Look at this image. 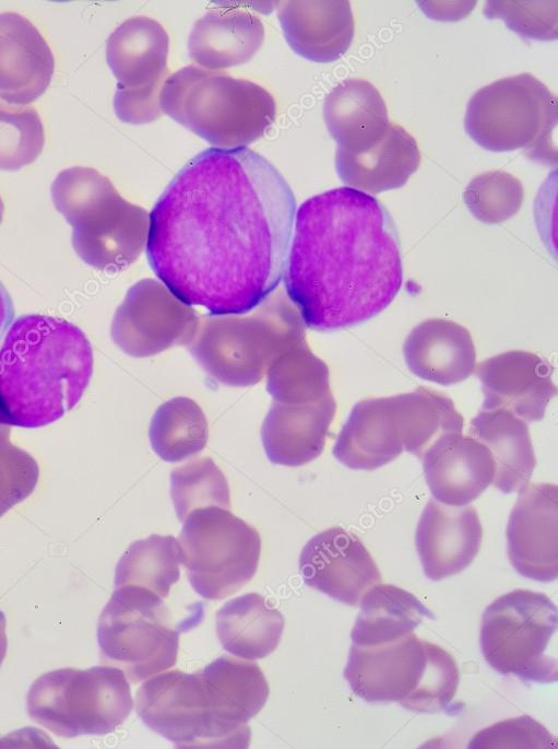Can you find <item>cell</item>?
Listing matches in <instances>:
<instances>
[{
    "mask_svg": "<svg viewBox=\"0 0 558 749\" xmlns=\"http://www.w3.org/2000/svg\"><path fill=\"white\" fill-rule=\"evenodd\" d=\"M557 0L554 1H487L484 15L502 20L512 32L527 38H557Z\"/></svg>",
    "mask_w": 558,
    "mask_h": 749,
    "instance_id": "obj_40",
    "label": "cell"
},
{
    "mask_svg": "<svg viewBox=\"0 0 558 749\" xmlns=\"http://www.w3.org/2000/svg\"><path fill=\"white\" fill-rule=\"evenodd\" d=\"M277 17L289 47L320 63L340 59L352 45L355 22L349 1H282Z\"/></svg>",
    "mask_w": 558,
    "mask_h": 749,
    "instance_id": "obj_24",
    "label": "cell"
},
{
    "mask_svg": "<svg viewBox=\"0 0 558 749\" xmlns=\"http://www.w3.org/2000/svg\"><path fill=\"white\" fill-rule=\"evenodd\" d=\"M512 566L538 582L558 576V488L527 483L519 491L507 527Z\"/></svg>",
    "mask_w": 558,
    "mask_h": 749,
    "instance_id": "obj_18",
    "label": "cell"
},
{
    "mask_svg": "<svg viewBox=\"0 0 558 749\" xmlns=\"http://www.w3.org/2000/svg\"><path fill=\"white\" fill-rule=\"evenodd\" d=\"M181 551L173 536L151 535L132 542L117 563L115 587L134 585L167 598L180 576Z\"/></svg>",
    "mask_w": 558,
    "mask_h": 749,
    "instance_id": "obj_34",
    "label": "cell"
},
{
    "mask_svg": "<svg viewBox=\"0 0 558 749\" xmlns=\"http://www.w3.org/2000/svg\"><path fill=\"white\" fill-rule=\"evenodd\" d=\"M44 144L45 131L37 110L0 101V169L17 171L32 164Z\"/></svg>",
    "mask_w": 558,
    "mask_h": 749,
    "instance_id": "obj_37",
    "label": "cell"
},
{
    "mask_svg": "<svg viewBox=\"0 0 558 749\" xmlns=\"http://www.w3.org/2000/svg\"><path fill=\"white\" fill-rule=\"evenodd\" d=\"M265 375L274 401L310 402L333 396L329 367L311 352L306 339L282 352Z\"/></svg>",
    "mask_w": 558,
    "mask_h": 749,
    "instance_id": "obj_35",
    "label": "cell"
},
{
    "mask_svg": "<svg viewBox=\"0 0 558 749\" xmlns=\"http://www.w3.org/2000/svg\"><path fill=\"white\" fill-rule=\"evenodd\" d=\"M14 317V307L12 300L0 282V341L3 339L4 333L12 324Z\"/></svg>",
    "mask_w": 558,
    "mask_h": 749,
    "instance_id": "obj_42",
    "label": "cell"
},
{
    "mask_svg": "<svg viewBox=\"0 0 558 749\" xmlns=\"http://www.w3.org/2000/svg\"><path fill=\"white\" fill-rule=\"evenodd\" d=\"M557 608L543 593L515 589L495 599L483 613L480 647L486 662L502 675L523 681H557L551 641Z\"/></svg>",
    "mask_w": 558,
    "mask_h": 749,
    "instance_id": "obj_10",
    "label": "cell"
},
{
    "mask_svg": "<svg viewBox=\"0 0 558 749\" xmlns=\"http://www.w3.org/2000/svg\"><path fill=\"white\" fill-rule=\"evenodd\" d=\"M284 623L282 613L257 593L235 597L216 612V633L223 648L246 659L270 655L281 641Z\"/></svg>",
    "mask_w": 558,
    "mask_h": 749,
    "instance_id": "obj_31",
    "label": "cell"
},
{
    "mask_svg": "<svg viewBox=\"0 0 558 749\" xmlns=\"http://www.w3.org/2000/svg\"><path fill=\"white\" fill-rule=\"evenodd\" d=\"M132 707L126 674L111 666L46 672L32 683L27 694L29 717L67 738L112 733Z\"/></svg>",
    "mask_w": 558,
    "mask_h": 749,
    "instance_id": "obj_8",
    "label": "cell"
},
{
    "mask_svg": "<svg viewBox=\"0 0 558 749\" xmlns=\"http://www.w3.org/2000/svg\"><path fill=\"white\" fill-rule=\"evenodd\" d=\"M422 459L430 492L442 504L466 505L494 481L495 461L490 450L470 435H444Z\"/></svg>",
    "mask_w": 558,
    "mask_h": 749,
    "instance_id": "obj_21",
    "label": "cell"
},
{
    "mask_svg": "<svg viewBox=\"0 0 558 749\" xmlns=\"http://www.w3.org/2000/svg\"><path fill=\"white\" fill-rule=\"evenodd\" d=\"M463 424L449 397L425 387L365 399L353 407L333 455L351 469L373 470L405 450L422 458L444 435L461 433Z\"/></svg>",
    "mask_w": 558,
    "mask_h": 749,
    "instance_id": "obj_4",
    "label": "cell"
},
{
    "mask_svg": "<svg viewBox=\"0 0 558 749\" xmlns=\"http://www.w3.org/2000/svg\"><path fill=\"white\" fill-rule=\"evenodd\" d=\"M482 539V524L473 506H452L429 500L415 535L425 575L440 581L462 572L477 555Z\"/></svg>",
    "mask_w": 558,
    "mask_h": 749,
    "instance_id": "obj_20",
    "label": "cell"
},
{
    "mask_svg": "<svg viewBox=\"0 0 558 749\" xmlns=\"http://www.w3.org/2000/svg\"><path fill=\"white\" fill-rule=\"evenodd\" d=\"M419 164L416 140L392 121L369 148L360 151L336 148L335 153L340 179L349 188L372 195L404 186Z\"/></svg>",
    "mask_w": 558,
    "mask_h": 749,
    "instance_id": "obj_25",
    "label": "cell"
},
{
    "mask_svg": "<svg viewBox=\"0 0 558 749\" xmlns=\"http://www.w3.org/2000/svg\"><path fill=\"white\" fill-rule=\"evenodd\" d=\"M404 360L417 377L442 386L468 378L476 368V351L462 325L431 318L417 325L404 342Z\"/></svg>",
    "mask_w": 558,
    "mask_h": 749,
    "instance_id": "obj_26",
    "label": "cell"
},
{
    "mask_svg": "<svg viewBox=\"0 0 558 749\" xmlns=\"http://www.w3.org/2000/svg\"><path fill=\"white\" fill-rule=\"evenodd\" d=\"M299 571L308 586L352 606L381 582L361 540L341 527L325 529L307 541L299 555Z\"/></svg>",
    "mask_w": 558,
    "mask_h": 749,
    "instance_id": "obj_17",
    "label": "cell"
},
{
    "mask_svg": "<svg viewBox=\"0 0 558 749\" xmlns=\"http://www.w3.org/2000/svg\"><path fill=\"white\" fill-rule=\"evenodd\" d=\"M472 215L486 224L509 220L523 202L521 182L504 171H490L475 176L463 192Z\"/></svg>",
    "mask_w": 558,
    "mask_h": 749,
    "instance_id": "obj_38",
    "label": "cell"
},
{
    "mask_svg": "<svg viewBox=\"0 0 558 749\" xmlns=\"http://www.w3.org/2000/svg\"><path fill=\"white\" fill-rule=\"evenodd\" d=\"M484 410L504 409L527 422L541 421L556 395L551 365L535 353L508 351L476 367Z\"/></svg>",
    "mask_w": 558,
    "mask_h": 749,
    "instance_id": "obj_19",
    "label": "cell"
},
{
    "mask_svg": "<svg viewBox=\"0 0 558 749\" xmlns=\"http://www.w3.org/2000/svg\"><path fill=\"white\" fill-rule=\"evenodd\" d=\"M352 630L356 645H376L405 636L432 612L412 593L391 584H376L360 599Z\"/></svg>",
    "mask_w": 558,
    "mask_h": 749,
    "instance_id": "obj_32",
    "label": "cell"
},
{
    "mask_svg": "<svg viewBox=\"0 0 558 749\" xmlns=\"http://www.w3.org/2000/svg\"><path fill=\"white\" fill-rule=\"evenodd\" d=\"M135 710L153 732L178 748H247L251 734L230 729L212 714L199 672L158 674L138 689Z\"/></svg>",
    "mask_w": 558,
    "mask_h": 749,
    "instance_id": "obj_13",
    "label": "cell"
},
{
    "mask_svg": "<svg viewBox=\"0 0 558 749\" xmlns=\"http://www.w3.org/2000/svg\"><path fill=\"white\" fill-rule=\"evenodd\" d=\"M3 213H4V204H3V201L0 197V224L2 223V220H3Z\"/></svg>",
    "mask_w": 558,
    "mask_h": 749,
    "instance_id": "obj_44",
    "label": "cell"
},
{
    "mask_svg": "<svg viewBox=\"0 0 558 749\" xmlns=\"http://www.w3.org/2000/svg\"><path fill=\"white\" fill-rule=\"evenodd\" d=\"M9 425L0 423V517L35 490L39 467L35 458L10 440Z\"/></svg>",
    "mask_w": 558,
    "mask_h": 749,
    "instance_id": "obj_39",
    "label": "cell"
},
{
    "mask_svg": "<svg viewBox=\"0 0 558 749\" xmlns=\"http://www.w3.org/2000/svg\"><path fill=\"white\" fill-rule=\"evenodd\" d=\"M334 397L310 402L272 401L261 426V442L272 464L298 467L323 450L334 419Z\"/></svg>",
    "mask_w": 558,
    "mask_h": 749,
    "instance_id": "obj_23",
    "label": "cell"
},
{
    "mask_svg": "<svg viewBox=\"0 0 558 749\" xmlns=\"http://www.w3.org/2000/svg\"><path fill=\"white\" fill-rule=\"evenodd\" d=\"M473 749H555L557 738L529 715L498 722L477 732L468 742Z\"/></svg>",
    "mask_w": 558,
    "mask_h": 749,
    "instance_id": "obj_41",
    "label": "cell"
},
{
    "mask_svg": "<svg viewBox=\"0 0 558 749\" xmlns=\"http://www.w3.org/2000/svg\"><path fill=\"white\" fill-rule=\"evenodd\" d=\"M430 642L413 632L376 644H352L344 678L367 702H399L412 710L429 659Z\"/></svg>",
    "mask_w": 558,
    "mask_h": 749,
    "instance_id": "obj_16",
    "label": "cell"
},
{
    "mask_svg": "<svg viewBox=\"0 0 558 749\" xmlns=\"http://www.w3.org/2000/svg\"><path fill=\"white\" fill-rule=\"evenodd\" d=\"M168 44L164 27L147 16L128 19L108 37L106 59L117 79L114 109L121 121L142 125L162 116Z\"/></svg>",
    "mask_w": 558,
    "mask_h": 749,
    "instance_id": "obj_14",
    "label": "cell"
},
{
    "mask_svg": "<svg viewBox=\"0 0 558 749\" xmlns=\"http://www.w3.org/2000/svg\"><path fill=\"white\" fill-rule=\"evenodd\" d=\"M97 641L102 655L135 683L176 664L179 631L161 596L122 585L102 611Z\"/></svg>",
    "mask_w": 558,
    "mask_h": 749,
    "instance_id": "obj_11",
    "label": "cell"
},
{
    "mask_svg": "<svg viewBox=\"0 0 558 749\" xmlns=\"http://www.w3.org/2000/svg\"><path fill=\"white\" fill-rule=\"evenodd\" d=\"M149 437L153 450L167 463L199 454L206 445L209 428L200 406L190 398L175 397L154 412Z\"/></svg>",
    "mask_w": 558,
    "mask_h": 749,
    "instance_id": "obj_33",
    "label": "cell"
},
{
    "mask_svg": "<svg viewBox=\"0 0 558 749\" xmlns=\"http://www.w3.org/2000/svg\"><path fill=\"white\" fill-rule=\"evenodd\" d=\"M323 118L337 148L348 151L375 144L390 121L380 92L361 79L344 80L332 89L324 100Z\"/></svg>",
    "mask_w": 558,
    "mask_h": 749,
    "instance_id": "obj_29",
    "label": "cell"
},
{
    "mask_svg": "<svg viewBox=\"0 0 558 749\" xmlns=\"http://www.w3.org/2000/svg\"><path fill=\"white\" fill-rule=\"evenodd\" d=\"M263 39L264 27L257 15L238 8L213 9L194 23L188 50L202 68L221 70L248 62Z\"/></svg>",
    "mask_w": 558,
    "mask_h": 749,
    "instance_id": "obj_27",
    "label": "cell"
},
{
    "mask_svg": "<svg viewBox=\"0 0 558 749\" xmlns=\"http://www.w3.org/2000/svg\"><path fill=\"white\" fill-rule=\"evenodd\" d=\"M7 620L3 612L0 610V666L5 657L8 648V639L5 632Z\"/></svg>",
    "mask_w": 558,
    "mask_h": 749,
    "instance_id": "obj_43",
    "label": "cell"
},
{
    "mask_svg": "<svg viewBox=\"0 0 558 749\" xmlns=\"http://www.w3.org/2000/svg\"><path fill=\"white\" fill-rule=\"evenodd\" d=\"M557 116V97L534 75L520 73L477 90L467 103L464 128L485 150L526 149L543 161Z\"/></svg>",
    "mask_w": 558,
    "mask_h": 749,
    "instance_id": "obj_9",
    "label": "cell"
},
{
    "mask_svg": "<svg viewBox=\"0 0 558 749\" xmlns=\"http://www.w3.org/2000/svg\"><path fill=\"white\" fill-rule=\"evenodd\" d=\"M295 214L293 190L266 159L247 147L210 148L155 202L147 261L183 303L246 314L284 276Z\"/></svg>",
    "mask_w": 558,
    "mask_h": 749,
    "instance_id": "obj_1",
    "label": "cell"
},
{
    "mask_svg": "<svg viewBox=\"0 0 558 749\" xmlns=\"http://www.w3.org/2000/svg\"><path fill=\"white\" fill-rule=\"evenodd\" d=\"M178 542L189 582L205 599H222L238 592L257 572L260 535L228 508L192 511Z\"/></svg>",
    "mask_w": 558,
    "mask_h": 749,
    "instance_id": "obj_12",
    "label": "cell"
},
{
    "mask_svg": "<svg viewBox=\"0 0 558 749\" xmlns=\"http://www.w3.org/2000/svg\"><path fill=\"white\" fill-rule=\"evenodd\" d=\"M54 72L52 51L35 25L19 13H0V98L29 104L46 92Z\"/></svg>",
    "mask_w": 558,
    "mask_h": 749,
    "instance_id": "obj_22",
    "label": "cell"
},
{
    "mask_svg": "<svg viewBox=\"0 0 558 749\" xmlns=\"http://www.w3.org/2000/svg\"><path fill=\"white\" fill-rule=\"evenodd\" d=\"M470 433L491 453V484L503 493L520 491L534 471L536 458L527 424L504 409L484 410L470 423Z\"/></svg>",
    "mask_w": 558,
    "mask_h": 749,
    "instance_id": "obj_30",
    "label": "cell"
},
{
    "mask_svg": "<svg viewBox=\"0 0 558 749\" xmlns=\"http://www.w3.org/2000/svg\"><path fill=\"white\" fill-rule=\"evenodd\" d=\"M162 112L214 148H245L263 137L276 105L262 86L218 70L187 66L165 80Z\"/></svg>",
    "mask_w": 558,
    "mask_h": 749,
    "instance_id": "obj_6",
    "label": "cell"
},
{
    "mask_svg": "<svg viewBox=\"0 0 558 749\" xmlns=\"http://www.w3.org/2000/svg\"><path fill=\"white\" fill-rule=\"evenodd\" d=\"M93 364L92 346L75 325L19 316L0 344V423L36 429L58 421L81 400Z\"/></svg>",
    "mask_w": 558,
    "mask_h": 749,
    "instance_id": "obj_3",
    "label": "cell"
},
{
    "mask_svg": "<svg viewBox=\"0 0 558 749\" xmlns=\"http://www.w3.org/2000/svg\"><path fill=\"white\" fill-rule=\"evenodd\" d=\"M284 271L304 326L352 328L382 313L403 283L399 235L375 197L339 187L301 203Z\"/></svg>",
    "mask_w": 558,
    "mask_h": 749,
    "instance_id": "obj_2",
    "label": "cell"
},
{
    "mask_svg": "<svg viewBox=\"0 0 558 749\" xmlns=\"http://www.w3.org/2000/svg\"><path fill=\"white\" fill-rule=\"evenodd\" d=\"M200 318L163 283L133 284L111 321V339L128 355L145 358L175 346H189Z\"/></svg>",
    "mask_w": 558,
    "mask_h": 749,
    "instance_id": "obj_15",
    "label": "cell"
},
{
    "mask_svg": "<svg viewBox=\"0 0 558 749\" xmlns=\"http://www.w3.org/2000/svg\"><path fill=\"white\" fill-rule=\"evenodd\" d=\"M170 495L181 523L197 508L230 506L227 480L210 457L175 468L170 473Z\"/></svg>",
    "mask_w": 558,
    "mask_h": 749,
    "instance_id": "obj_36",
    "label": "cell"
},
{
    "mask_svg": "<svg viewBox=\"0 0 558 749\" xmlns=\"http://www.w3.org/2000/svg\"><path fill=\"white\" fill-rule=\"evenodd\" d=\"M50 192L55 208L72 226V246L85 264L118 272L140 257L150 214L123 199L106 176L73 166L56 176Z\"/></svg>",
    "mask_w": 558,
    "mask_h": 749,
    "instance_id": "obj_5",
    "label": "cell"
},
{
    "mask_svg": "<svg viewBox=\"0 0 558 749\" xmlns=\"http://www.w3.org/2000/svg\"><path fill=\"white\" fill-rule=\"evenodd\" d=\"M213 716L224 726L251 734L247 722L264 706L270 687L254 662L221 656L199 671Z\"/></svg>",
    "mask_w": 558,
    "mask_h": 749,
    "instance_id": "obj_28",
    "label": "cell"
},
{
    "mask_svg": "<svg viewBox=\"0 0 558 749\" xmlns=\"http://www.w3.org/2000/svg\"><path fill=\"white\" fill-rule=\"evenodd\" d=\"M248 316L204 315L192 342V356L216 382L248 387L259 383L272 362L306 339L304 323L282 291L271 294Z\"/></svg>",
    "mask_w": 558,
    "mask_h": 749,
    "instance_id": "obj_7",
    "label": "cell"
}]
</instances>
